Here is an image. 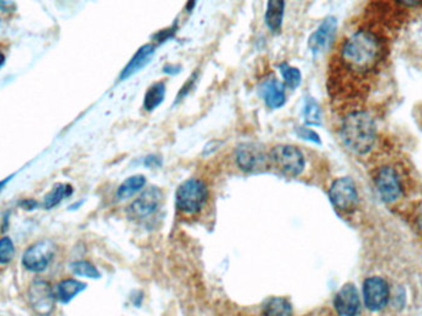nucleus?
I'll return each mask as SVG.
<instances>
[{"mask_svg": "<svg viewBox=\"0 0 422 316\" xmlns=\"http://www.w3.org/2000/svg\"><path fill=\"white\" fill-rule=\"evenodd\" d=\"M382 55V44L374 33L358 30L344 41L341 60L355 73H368L377 66Z\"/></svg>", "mask_w": 422, "mask_h": 316, "instance_id": "f257e3e1", "label": "nucleus"}, {"mask_svg": "<svg viewBox=\"0 0 422 316\" xmlns=\"http://www.w3.org/2000/svg\"><path fill=\"white\" fill-rule=\"evenodd\" d=\"M339 135L344 146L351 152L355 155H366L372 150L377 138L375 122L366 111H353L344 117Z\"/></svg>", "mask_w": 422, "mask_h": 316, "instance_id": "f03ea898", "label": "nucleus"}, {"mask_svg": "<svg viewBox=\"0 0 422 316\" xmlns=\"http://www.w3.org/2000/svg\"><path fill=\"white\" fill-rule=\"evenodd\" d=\"M209 198V189L203 181L190 178L179 185L176 194V204L180 211L193 215L198 214Z\"/></svg>", "mask_w": 422, "mask_h": 316, "instance_id": "7ed1b4c3", "label": "nucleus"}, {"mask_svg": "<svg viewBox=\"0 0 422 316\" xmlns=\"http://www.w3.org/2000/svg\"><path fill=\"white\" fill-rule=\"evenodd\" d=\"M271 162L287 177L300 176L305 168V157L293 144H278L271 151Z\"/></svg>", "mask_w": 422, "mask_h": 316, "instance_id": "20e7f679", "label": "nucleus"}, {"mask_svg": "<svg viewBox=\"0 0 422 316\" xmlns=\"http://www.w3.org/2000/svg\"><path fill=\"white\" fill-rule=\"evenodd\" d=\"M163 193L157 187L144 190L139 198L128 206V215L133 222H147L157 215L161 209Z\"/></svg>", "mask_w": 422, "mask_h": 316, "instance_id": "39448f33", "label": "nucleus"}, {"mask_svg": "<svg viewBox=\"0 0 422 316\" xmlns=\"http://www.w3.org/2000/svg\"><path fill=\"white\" fill-rule=\"evenodd\" d=\"M271 162V157L258 144H241L236 149V163L241 171L246 173H257L266 171Z\"/></svg>", "mask_w": 422, "mask_h": 316, "instance_id": "423d86ee", "label": "nucleus"}, {"mask_svg": "<svg viewBox=\"0 0 422 316\" xmlns=\"http://www.w3.org/2000/svg\"><path fill=\"white\" fill-rule=\"evenodd\" d=\"M56 255V244L51 240H41L31 244L22 256V266L30 272L39 273L50 266Z\"/></svg>", "mask_w": 422, "mask_h": 316, "instance_id": "0eeeda50", "label": "nucleus"}, {"mask_svg": "<svg viewBox=\"0 0 422 316\" xmlns=\"http://www.w3.org/2000/svg\"><path fill=\"white\" fill-rule=\"evenodd\" d=\"M55 290L44 279H35L28 287V303L39 316H50L55 309Z\"/></svg>", "mask_w": 422, "mask_h": 316, "instance_id": "6e6552de", "label": "nucleus"}, {"mask_svg": "<svg viewBox=\"0 0 422 316\" xmlns=\"http://www.w3.org/2000/svg\"><path fill=\"white\" fill-rule=\"evenodd\" d=\"M332 206L342 213L355 210L358 204V193L355 184L350 177H342L333 182L328 190Z\"/></svg>", "mask_w": 422, "mask_h": 316, "instance_id": "1a4fd4ad", "label": "nucleus"}, {"mask_svg": "<svg viewBox=\"0 0 422 316\" xmlns=\"http://www.w3.org/2000/svg\"><path fill=\"white\" fill-rule=\"evenodd\" d=\"M363 299L368 310H383L390 299V289L387 281L380 277L366 278L363 283Z\"/></svg>", "mask_w": 422, "mask_h": 316, "instance_id": "9d476101", "label": "nucleus"}, {"mask_svg": "<svg viewBox=\"0 0 422 316\" xmlns=\"http://www.w3.org/2000/svg\"><path fill=\"white\" fill-rule=\"evenodd\" d=\"M374 182L379 197L385 203H394L403 194L401 178L393 167H383L377 173Z\"/></svg>", "mask_w": 422, "mask_h": 316, "instance_id": "9b49d317", "label": "nucleus"}, {"mask_svg": "<svg viewBox=\"0 0 422 316\" xmlns=\"http://www.w3.org/2000/svg\"><path fill=\"white\" fill-rule=\"evenodd\" d=\"M336 31H337V19L335 17L323 19L320 26L311 33L307 41V47L312 52V55H320L323 51L328 50L335 40Z\"/></svg>", "mask_w": 422, "mask_h": 316, "instance_id": "f8f14e48", "label": "nucleus"}, {"mask_svg": "<svg viewBox=\"0 0 422 316\" xmlns=\"http://www.w3.org/2000/svg\"><path fill=\"white\" fill-rule=\"evenodd\" d=\"M333 306L339 316H357L361 313V298L355 284H344L335 297Z\"/></svg>", "mask_w": 422, "mask_h": 316, "instance_id": "ddd939ff", "label": "nucleus"}, {"mask_svg": "<svg viewBox=\"0 0 422 316\" xmlns=\"http://www.w3.org/2000/svg\"><path fill=\"white\" fill-rule=\"evenodd\" d=\"M260 94L269 109H279L285 104V85L276 78H268L260 87Z\"/></svg>", "mask_w": 422, "mask_h": 316, "instance_id": "4468645a", "label": "nucleus"}, {"mask_svg": "<svg viewBox=\"0 0 422 316\" xmlns=\"http://www.w3.org/2000/svg\"><path fill=\"white\" fill-rule=\"evenodd\" d=\"M155 56V46L150 44L141 46L139 50L136 51V53L131 57V60L128 61V65L124 67L119 81H126L130 77H133V74L140 72L141 69H144V67L147 66L152 58Z\"/></svg>", "mask_w": 422, "mask_h": 316, "instance_id": "2eb2a0df", "label": "nucleus"}, {"mask_svg": "<svg viewBox=\"0 0 422 316\" xmlns=\"http://www.w3.org/2000/svg\"><path fill=\"white\" fill-rule=\"evenodd\" d=\"M285 0H268L267 1L266 20L267 28L273 33H279L283 26Z\"/></svg>", "mask_w": 422, "mask_h": 316, "instance_id": "dca6fc26", "label": "nucleus"}, {"mask_svg": "<svg viewBox=\"0 0 422 316\" xmlns=\"http://www.w3.org/2000/svg\"><path fill=\"white\" fill-rule=\"evenodd\" d=\"M87 288V284L79 282L77 279H63L57 284L55 289L56 299L61 301L62 304H68L71 300L74 299L79 293H82Z\"/></svg>", "mask_w": 422, "mask_h": 316, "instance_id": "f3484780", "label": "nucleus"}, {"mask_svg": "<svg viewBox=\"0 0 422 316\" xmlns=\"http://www.w3.org/2000/svg\"><path fill=\"white\" fill-rule=\"evenodd\" d=\"M263 316H293V306L287 298L274 297L263 306Z\"/></svg>", "mask_w": 422, "mask_h": 316, "instance_id": "a211bd4d", "label": "nucleus"}, {"mask_svg": "<svg viewBox=\"0 0 422 316\" xmlns=\"http://www.w3.org/2000/svg\"><path fill=\"white\" fill-rule=\"evenodd\" d=\"M166 98V84L164 82H155L147 89L144 98V109L153 111L155 108L161 106Z\"/></svg>", "mask_w": 422, "mask_h": 316, "instance_id": "6ab92c4d", "label": "nucleus"}, {"mask_svg": "<svg viewBox=\"0 0 422 316\" xmlns=\"http://www.w3.org/2000/svg\"><path fill=\"white\" fill-rule=\"evenodd\" d=\"M73 194V187L71 184L58 183L56 184L53 188L51 189L50 193L46 194L42 206L44 209H53L58 206L62 200L66 199L68 197Z\"/></svg>", "mask_w": 422, "mask_h": 316, "instance_id": "aec40b11", "label": "nucleus"}, {"mask_svg": "<svg viewBox=\"0 0 422 316\" xmlns=\"http://www.w3.org/2000/svg\"><path fill=\"white\" fill-rule=\"evenodd\" d=\"M144 185H146V177L142 174H135L133 177H128L117 188V198L121 200L128 199L136 193H139L140 190H142Z\"/></svg>", "mask_w": 422, "mask_h": 316, "instance_id": "412c9836", "label": "nucleus"}, {"mask_svg": "<svg viewBox=\"0 0 422 316\" xmlns=\"http://www.w3.org/2000/svg\"><path fill=\"white\" fill-rule=\"evenodd\" d=\"M304 122L309 126H320L322 122L321 108L314 98H306L304 106Z\"/></svg>", "mask_w": 422, "mask_h": 316, "instance_id": "4be33fe9", "label": "nucleus"}, {"mask_svg": "<svg viewBox=\"0 0 422 316\" xmlns=\"http://www.w3.org/2000/svg\"><path fill=\"white\" fill-rule=\"evenodd\" d=\"M279 71L283 78L284 85L293 90L299 87L301 83V72L296 67L290 66L287 62H283L279 65Z\"/></svg>", "mask_w": 422, "mask_h": 316, "instance_id": "5701e85b", "label": "nucleus"}, {"mask_svg": "<svg viewBox=\"0 0 422 316\" xmlns=\"http://www.w3.org/2000/svg\"><path fill=\"white\" fill-rule=\"evenodd\" d=\"M71 269L76 276H79V277L92 278V279L100 278V272L96 269V267L88 261L73 262L71 265Z\"/></svg>", "mask_w": 422, "mask_h": 316, "instance_id": "b1692460", "label": "nucleus"}, {"mask_svg": "<svg viewBox=\"0 0 422 316\" xmlns=\"http://www.w3.org/2000/svg\"><path fill=\"white\" fill-rule=\"evenodd\" d=\"M15 256V246L10 238H1L0 239V265H8L14 260Z\"/></svg>", "mask_w": 422, "mask_h": 316, "instance_id": "393cba45", "label": "nucleus"}, {"mask_svg": "<svg viewBox=\"0 0 422 316\" xmlns=\"http://www.w3.org/2000/svg\"><path fill=\"white\" fill-rule=\"evenodd\" d=\"M296 133H298L300 139L310 141V142H314V144H321V139H320L319 133L316 131H314V130H311V128H304V126L296 128Z\"/></svg>", "mask_w": 422, "mask_h": 316, "instance_id": "a878e982", "label": "nucleus"}, {"mask_svg": "<svg viewBox=\"0 0 422 316\" xmlns=\"http://www.w3.org/2000/svg\"><path fill=\"white\" fill-rule=\"evenodd\" d=\"M198 76H199V73L195 72L193 76L189 77L188 81L185 82V84H184L183 87L179 90L176 103H179L180 100H183V98H185V97L190 93L192 88H194L195 83H196V81H198Z\"/></svg>", "mask_w": 422, "mask_h": 316, "instance_id": "bb28decb", "label": "nucleus"}, {"mask_svg": "<svg viewBox=\"0 0 422 316\" xmlns=\"http://www.w3.org/2000/svg\"><path fill=\"white\" fill-rule=\"evenodd\" d=\"M144 166L149 168H158L162 166V158L160 156L150 155L144 158Z\"/></svg>", "mask_w": 422, "mask_h": 316, "instance_id": "cd10ccee", "label": "nucleus"}, {"mask_svg": "<svg viewBox=\"0 0 422 316\" xmlns=\"http://www.w3.org/2000/svg\"><path fill=\"white\" fill-rule=\"evenodd\" d=\"M174 31H176L174 28H166V30H163V31H160V33H155V39L157 40L160 44H161V42H164V41L169 39V38L172 36Z\"/></svg>", "mask_w": 422, "mask_h": 316, "instance_id": "c85d7f7f", "label": "nucleus"}, {"mask_svg": "<svg viewBox=\"0 0 422 316\" xmlns=\"http://www.w3.org/2000/svg\"><path fill=\"white\" fill-rule=\"evenodd\" d=\"M17 9V4H15V1H12V0H0V10L6 11H15Z\"/></svg>", "mask_w": 422, "mask_h": 316, "instance_id": "c756f323", "label": "nucleus"}, {"mask_svg": "<svg viewBox=\"0 0 422 316\" xmlns=\"http://www.w3.org/2000/svg\"><path fill=\"white\" fill-rule=\"evenodd\" d=\"M180 69H182V68L179 66L167 65V66H164V68H163V72L167 73V74H173V76H174V74H178V73L180 72Z\"/></svg>", "mask_w": 422, "mask_h": 316, "instance_id": "7c9ffc66", "label": "nucleus"}, {"mask_svg": "<svg viewBox=\"0 0 422 316\" xmlns=\"http://www.w3.org/2000/svg\"><path fill=\"white\" fill-rule=\"evenodd\" d=\"M37 206H39V204H37V201H35V200H22V203H20V206L24 208L25 210H31V209L36 208Z\"/></svg>", "mask_w": 422, "mask_h": 316, "instance_id": "2f4dec72", "label": "nucleus"}, {"mask_svg": "<svg viewBox=\"0 0 422 316\" xmlns=\"http://www.w3.org/2000/svg\"><path fill=\"white\" fill-rule=\"evenodd\" d=\"M400 4H403L404 6H409V8H414L417 6L419 4H421L422 0H398Z\"/></svg>", "mask_w": 422, "mask_h": 316, "instance_id": "473e14b6", "label": "nucleus"}, {"mask_svg": "<svg viewBox=\"0 0 422 316\" xmlns=\"http://www.w3.org/2000/svg\"><path fill=\"white\" fill-rule=\"evenodd\" d=\"M416 224L417 228H419V230H420V231L422 233V211L420 213V214H419V215H417Z\"/></svg>", "mask_w": 422, "mask_h": 316, "instance_id": "72a5a7b5", "label": "nucleus"}, {"mask_svg": "<svg viewBox=\"0 0 422 316\" xmlns=\"http://www.w3.org/2000/svg\"><path fill=\"white\" fill-rule=\"evenodd\" d=\"M4 63H6V56L3 55V52L0 51V68L4 66Z\"/></svg>", "mask_w": 422, "mask_h": 316, "instance_id": "f704fd0d", "label": "nucleus"}, {"mask_svg": "<svg viewBox=\"0 0 422 316\" xmlns=\"http://www.w3.org/2000/svg\"><path fill=\"white\" fill-rule=\"evenodd\" d=\"M11 177H8L6 179H4V181H1V182H0V190L3 189V187H6V184L8 183Z\"/></svg>", "mask_w": 422, "mask_h": 316, "instance_id": "c9c22d12", "label": "nucleus"}, {"mask_svg": "<svg viewBox=\"0 0 422 316\" xmlns=\"http://www.w3.org/2000/svg\"><path fill=\"white\" fill-rule=\"evenodd\" d=\"M190 1H192V0H190ZM193 1H195V0H193Z\"/></svg>", "mask_w": 422, "mask_h": 316, "instance_id": "e433bc0d", "label": "nucleus"}]
</instances>
